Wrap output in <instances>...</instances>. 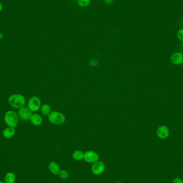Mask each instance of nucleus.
I'll return each instance as SVG.
<instances>
[{
  "instance_id": "obj_1",
  "label": "nucleus",
  "mask_w": 183,
  "mask_h": 183,
  "mask_svg": "<svg viewBox=\"0 0 183 183\" xmlns=\"http://www.w3.org/2000/svg\"><path fill=\"white\" fill-rule=\"evenodd\" d=\"M8 102L12 107L16 109H20L24 107L25 103L24 96L22 95L15 94L11 95L8 99Z\"/></svg>"
},
{
  "instance_id": "obj_2",
  "label": "nucleus",
  "mask_w": 183,
  "mask_h": 183,
  "mask_svg": "<svg viewBox=\"0 0 183 183\" xmlns=\"http://www.w3.org/2000/svg\"><path fill=\"white\" fill-rule=\"evenodd\" d=\"M18 116L15 111H8L4 115V122L9 127L15 128L18 123Z\"/></svg>"
},
{
  "instance_id": "obj_3",
  "label": "nucleus",
  "mask_w": 183,
  "mask_h": 183,
  "mask_svg": "<svg viewBox=\"0 0 183 183\" xmlns=\"http://www.w3.org/2000/svg\"><path fill=\"white\" fill-rule=\"evenodd\" d=\"M48 119L52 124L62 125L65 121V117L62 113L58 111H52L48 116Z\"/></svg>"
},
{
  "instance_id": "obj_4",
  "label": "nucleus",
  "mask_w": 183,
  "mask_h": 183,
  "mask_svg": "<svg viewBox=\"0 0 183 183\" xmlns=\"http://www.w3.org/2000/svg\"><path fill=\"white\" fill-rule=\"evenodd\" d=\"M41 102L39 98L34 96L28 102V107L31 111H37L40 109Z\"/></svg>"
},
{
  "instance_id": "obj_5",
  "label": "nucleus",
  "mask_w": 183,
  "mask_h": 183,
  "mask_svg": "<svg viewBox=\"0 0 183 183\" xmlns=\"http://www.w3.org/2000/svg\"><path fill=\"white\" fill-rule=\"evenodd\" d=\"M17 115L21 120L28 121L30 120L32 114L28 108L23 107L19 109Z\"/></svg>"
},
{
  "instance_id": "obj_6",
  "label": "nucleus",
  "mask_w": 183,
  "mask_h": 183,
  "mask_svg": "<svg viewBox=\"0 0 183 183\" xmlns=\"http://www.w3.org/2000/svg\"><path fill=\"white\" fill-rule=\"evenodd\" d=\"M92 172L95 175H100L105 170V165L102 161H97L93 163L92 166Z\"/></svg>"
},
{
  "instance_id": "obj_7",
  "label": "nucleus",
  "mask_w": 183,
  "mask_h": 183,
  "mask_svg": "<svg viewBox=\"0 0 183 183\" xmlns=\"http://www.w3.org/2000/svg\"><path fill=\"white\" fill-rule=\"evenodd\" d=\"M99 156L98 154L93 151H87L84 153V160L89 163H94L99 161Z\"/></svg>"
},
{
  "instance_id": "obj_8",
  "label": "nucleus",
  "mask_w": 183,
  "mask_h": 183,
  "mask_svg": "<svg viewBox=\"0 0 183 183\" xmlns=\"http://www.w3.org/2000/svg\"><path fill=\"white\" fill-rule=\"evenodd\" d=\"M157 135L160 139H166L169 135L168 128L166 126H160L157 130Z\"/></svg>"
},
{
  "instance_id": "obj_9",
  "label": "nucleus",
  "mask_w": 183,
  "mask_h": 183,
  "mask_svg": "<svg viewBox=\"0 0 183 183\" xmlns=\"http://www.w3.org/2000/svg\"><path fill=\"white\" fill-rule=\"evenodd\" d=\"M171 62L174 64L180 65L183 63V55L181 53H174L171 57Z\"/></svg>"
},
{
  "instance_id": "obj_10",
  "label": "nucleus",
  "mask_w": 183,
  "mask_h": 183,
  "mask_svg": "<svg viewBox=\"0 0 183 183\" xmlns=\"http://www.w3.org/2000/svg\"><path fill=\"white\" fill-rule=\"evenodd\" d=\"M30 120L32 124H33L34 126H35L41 125L43 122L42 117L38 114H32L31 118H30Z\"/></svg>"
},
{
  "instance_id": "obj_11",
  "label": "nucleus",
  "mask_w": 183,
  "mask_h": 183,
  "mask_svg": "<svg viewBox=\"0 0 183 183\" xmlns=\"http://www.w3.org/2000/svg\"><path fill=\"white\" fill-rule=\"evenodd\" d=\"M48 168L50 172L54 175H58L61 170L58 165L55 162H50L48 165Z\"/></svg>"
},
{
  "instance_id": "obj_12",
  "label": "nucleus",
  "mask_w": 183,
  "mask_h": 183,
  "mask_svg": "<svg viewBox=\"0 0 183 183\" xmlns=\"http://www.w3.org/2000/svg\"><path fill=\"white\" fill-rule=\"evenodd\" d=\"M15 128H11V127H8L5 129L2 133L3 137L7 139H10L15 135Z\"/></svg>"
},
{
  "instance_id": "obj_13",
  "label": "nucleus",
  "mask_w": 183,
  "mask_h": 183,
  "mask_svg": "<svg viewBox=\"0 0 183 183\" xmlns=\"http://www.w3.org/2000/svg\"><path fill=\"white\" fill-rule=\"evenodd\" d=\"M84 153L83 151L77 150L72 154V157L76 161H81L84 159Z\"/></svg>"
},
{
  "instance_id": "obj_14",
  "label": "nucleus",
  "mask_w": 183,
  "mask_h": 183,
  "mask_svg": "<svg viewBox=\"0 0 183 183\" xmlns=\"http://www.w3.org/2000/svg\"><path fill=\"white\" fill-rule=\"evenodd\" d=\"M40 109L41 113L44 116H48L52 112L51 107L48 104H43V105H41Z\"/></svg>"
},
{
  "instance_id": "obj_15",
  "label": "nucleus",
  "mask_w": 183,
  "mask_h": 183,
  "mask_svg": "<svg viewBox=\"0 0 183 183\" xmlns=\"http://www.w3.org/2000/svg\"><path fill=\"white\" fill-rule=\"evenodd\" d=\"M16 177L15 174L12 172H9L6 175L5 177V183H15Z\"/></svg>"
},
{
  "instance_id": "obj_16",
  "label": "nucleus",
  "mask_w": 183,
  "mask_h": 183,
  "mask_svg": "<svg viewBox=\"0 0 183 183\" xmlns=\"http://www.w3.org/2000/svg\"><path fill=\"white\" fill-rule=\"evenodd\" d=\"M58 175L59 176V178L62 180H65L68 178L69 174L66 170H60L59 174Z\"/></svg>"
},
{
  "instance_id": "obj_17",
  "label": "nucleus",
  "mask_w": 183,
  "mask_h": 183,
  "mask_svg": "<svg viewBox=\"0 0 183 183\" xmlns=\"http://www.w3.org/2000/svg\"><path fill=\"white\" fill-rule=\"evenodd\" d=\"M77 3L81 7H85L89 6L91 2V0H77Z\"/></svg>"
},
{
  "instance_id": "obj_18",
  "label": "nucleus",
  "mask_w": 183,
  "mask_h": 183,
  "mask_svg": "<svg viewBox=\"0 0 183 183\" xmlns=\"http://www.w3.org/2000/svg\"><path fill=\"white\" fill-rule=\"evenodd\" d=\"M177 37L180 40L183 41V28L178 32Z\"/></svg>"
},
{
  "instance_id": "obj_19",
  "label": "nucleus",
  "mask_w": 183,
  "mask_h": 183,
  "mask_svg": "<svg viewBox=\"0 0 183 183\" xmlns=\"http://www.w3.org/2000/svg\"><path fill=\"white\" fill-rule=\"evenodd\" d=\"M173 183H183V180L180 178H176L173 180Z\"/></svg>"
},
{
  "instance_id": "obj_20",
  "label": "nucleus",
  "mask_w": 183,
  "mask_h": 183,
  "mask_svg": "<svg viewBox=\"0 0 183 183\" xmlns=\"http://www.w3.org/2000/svg\"><path fill=\"white\" fill-rule=\"evenodd\" d=\"M104 1L105 2V3L108 5H110L113 3V0H104Z\"/></svg>"
},
{
  "instance_id": "obj_21",
  "label": "nucleus",
  "mask_w": 183,
  "mask_h": 183,
  "mask_svg": "<svg viewBox=\"0 0 183 183\" xmlns=\"http://www.w3.org/2000/svg\"><path fill=\"white\" fill-rule=\"evenodd\" d=\"M3 34L1 32H0V41L3 39Z\"/></svg>"
},
{
  "instance_id": "obj_22",
  "label": "nucleus",
  "mask_w": 183,
  "mask_h": 183,
  "mask_svg": "<svg viewBox=\"0 0 183 183\" xmlns=\"http://www.w3.org/2000/svg\"><path fill=\"white\" fill-rule=\"evenodd\" d=\"M2 9H3V5H2V4L0 2V12L2 11Z\"/></svg>"
},
{
  "instance_id": "obj_23",
  "label": "nucleus",
  "mask_w": 183,
  "mask_h": 183,
  "mask_svg": "<svg viewBox=\"0 0 183 183\" xmlns=\"http://www.w3.org/2000/svg\"><path fill=\"white\" fill-rule=\"evenodd\" d=\"M122 183V182H116V183Z\"/></svg>"
},
{
  "instance_id": "obj_24",
  "label": "nucleus",
  "mask_w": 183,
  "mask_h": 183,
  "mask_svg": "<svg viewBox=\"0 0 183 183\" xmlns=\"http://www.w3.org/2000/svg\"><path fill=\"white\" fill-rule=\"evenodd\" d=\"M0 183H4V182H3V181H0Z\"/></svg>"
},
{
  "instance_id": "obj_25",
  "label": "nucleus",
  "mask_w": 183,
  "mask_h": 183,
  "mask_svg": "<svg viewBox=\"0 0 183 183\" xmlns=\"http://www.w3.org/2000/svg\"></svg>"
}]
</instances>
